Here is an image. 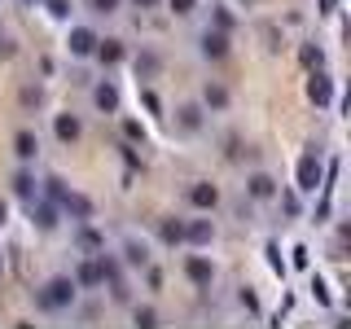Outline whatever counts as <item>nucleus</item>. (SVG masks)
<instances>
[{
	"label": "nucleus",
	"mask_w": 351,
	"mask_h": 329,
	"mask_svg": "<svg viewBox=\"0 0 351 329\" xmlns=\"http://www.w3.org/2000/svg\"><path fill=\"white\" fill-rule=\"evenodd\" d=\"M75 303H80V285H75L71 277H49L36 290V307H40V312H49V316L71 312Z\"/></svg>",
	"instance_id": "f257e3e1"
},
{
	"label": "nucleus",
	"mask_w": 351,
	"mask_h": 329,
	"mask_svg": "<svg viewBox=\"0 0 351 329\" xmlns=\"http://www.w3.org/2000/svg\"><path fill=\"white\" fill-rule=\"evenodd\" d=\"M316 189H325L321 154H303V158H299V193H316Z\"/></svg>",
	"instance_id": "f03ea898"
},
{
	"label": "nucleus",
	"mask_w": 351,
	"mask_h": 329,
	"mask_svg": "<svg viewBox=\"0 0 351 329\" xmlns=\"http://www.w3.org/2000/svg\"><path fill=\"white\" fill-rule=\"evenodd\" d=\"M197 58H228V31H219V27H206V31H197Z\"/></svg>",
	"instance_id": "7ed1b4c3"
},
{
	"label": "nucleus",
	"mask_w": 351,
	"mask_h": 329,
	"mask_svg": "<svg viewBox=\"0 0 351 329\" xmlns=\"http://www.w3.org/2000/svg\"><path fill=\"white\" fill-rule=\"evenodd\" d=\"M71 281L80 285V290H101V281H106V272H101V259H97V255H84L80 263H75Z\"/></svg>",
	"instance_id": "20e7f679"
},
{
	"label": "nucleus",
	"mask_w": 351,
	"mask_h": 329,
	"mask_svg": "<svg viewBox=\"0 0 351 329\" xmlns=\"http://www.w3.org/2000/svg\"><path fill=\"white\" fill-rule=\"evenodd\" d=\"M97 40H101V36H97L93 27H84V22H80V27L66 31V53H71V58H93Z\"/></svg>",
	"instance_id": "39448f33"
},
{
	"label": "nucleus",
	"mask_w": 351,
	"mask_h": 329,
	"mask_svg": "<svg viewBox=\"0 0 351 329\" xmlns=\"http://www.w3.org/2000/svg\"><path fill=\"white\" fill-rule=\"evenodd\" d=\"M27 206H31V224H36L40 233H53V228L62 224V206L49 202V197H36V202H27Z\"/></svg>",
	"instance_id": "423d86ee"
},
{
	"label": "nucleus",
	"mask_w": 351,
	"mask_h": 329,
	"mask_svg": "<svg viewBox=\"0 0 351 329\" xmlns=\"http://www.w3.org/2000/svg\"><path fill=\"white\" fill-rule=\"evenodd\" d=\"M184 277H189V285H197V290H211L215 285V263L206 255H189L184 259Z\"/></svg>",
	"instance_id": "0eeeda50"
},
{
	"label": "nucleus",
	"mask_w": 351,
	"mask_h": 329,
	"mask_svg": "<svg viewBox=\"0 0 351 329\" xmlns=\"http://www.w3.org/2000/svg\"><path fill=\"white\" fill-rule=\"evenodd\" d=\"M307 101H312L316 110L334 106V75H325V71H312V80H307Z\"/></svg>",
	"instance_id": "6e6552de"
},
{
	"label": "nucleus",
	"mask_w": 351,
	"mask_h": 329,
	"mask_svg": "<svg viewBox=\"0 0 351 329\" xmlns=\"http://www.w3.org/2000/svg\"><path fill=\"white\" fill-rule=\"evenodd\" d=\"M184 197H189L193 211H215V206H219V189L211 180H193L189 189H184Z\"/></svg>",
	"instance_id": "1a4fd4ad"
},
{
	"label": "nucleus",
	"mask_w": 351,
	"mask_h": 329,
	"mask_svg": "<svg viewBox=\"0 0 351 329\" xmlns=\"http://www.w3.org/2000/svg\"><path fill=\"white\" fill-rule=\"evenodd\" d=\"M277 189H281V184H277V175H272V171H250L246 175V193L255 197V202H272Z\"/></svg>",
	"instance_id": "9d476101"
},
{
	"label": "nucleus",
	"mask_w": 351,
	"mask_h": 329,
	"mask_svg": "<svg viewBox=\"0 0 351 329\" xmlns=\"http://www.w3.org/2000/svg\"><path fill=\"white\" fill-rule=\"evenodd\" d=\"M58 206H62V211H66V215H71V219H75V224H80V219H93V215H97V206H93V197H88V193H75V189H66Z\"/></svg>",
	"instance_id": "9b49d317"
},
{
	"label": "nucleus",
	"mask_w": 351,
	"mask_h": 329,
	"mask_svg": "<svg viewBox=\"0 0 351 329\" xmlns=\"http://www.w3.org/2000/svg\"><path fill=\"white\" fill-rule=\"evenodd\" d=\"M202 123H206V110H202V101H184L180 110H176V127H180L184 136L202 132Z\"/></svg>",
	"instance_id": "f8f14e48"
},
{
	"label": "nucleus",
	"mask_w": 351,
	"mask_h": 329,
	"mask_svg": "<svg viewBox=\"0 0 351 329\" xmlns=\"http://www.w3.org/2000/svg\"><path fill=\"white\" fill-rule=\"evenodd\" d=\"M211 241H215V224H211V219H184V246L202 250V246H211Z\"/></svg>",
	"instance_id": "ddd939ff"
},
{
	"label": "nucleus",
	"mask_w": 351,
	"mask_h": 329,
	"mask_svg": "<svg viewBox=\"0 0 351 329\" xmlns=\"http://www.w3.org/2000/svg\"><path fill=\"white\" fill-rule=\"evenodd\" d=\"M53 136H58L62 145H75V141L84 136V123H80V114H71V110H66V114H53Z\"/></svg>",
	"instance_id": "4468645a"
},
{
	"label": "nucleus",
	"mask_w": 351,
	"mask_h": 329,
	"mask_svg": "<svg viewBox=\"0 0 351 329\" xmlns=\"http://www.w3.org/2000/svg\"><path fill=\"white\" fill-rule=\"evenodd\" d=\"M14 154H18V162H36V154H40V136H36L31 127L14 132Z\"/></svg>",
	"instance_id": "2eb2a0df"
},
{
	"label": "nucleus",
	"mask_w": 351,
	"mask_h": 329,
	"mask_svg": "<svg viewBox=\"0 0 351 329\" xmlns=\"http://www.w3.org/2000/svg\"><path fill=\"white\" fill-rule=\"evenodd\" d=\"M93 58L101 62V66H119L128 58V49H123V40H97V49H93Z\"/></svg>",
	"instance_id": "dca6fc26"
},
{
	"label": "nucleus",
	"mask_w": 351,
	"mask_h": 329,
	"mask_svg": "<svg viewBox=\"0 0 351 329\" xmlns=\"http://www.w3.org/2000/svg\"><path fill=\"white\" fill-rule=\"evenodd\" d=\"M14 193L22 197V202H36V197H40V180H36V171H31V167L14 171Z\"/></svg>",
	"instance_id": "f3484780"
},
{
	"label": "nucleus",
	"mask_w": 351,
	"mask_h": 329,
	"mask_svg": "<svg viewBox=\"0 0 351 329\" xmlns=\"http://www.w3.org/2000/svg\"><path fill=\"white\" fill-rule=\"evenodd\" d=\"M228 106H233V93H228L224 84H206L202 88V110H215L219 114V110H228Z\"/></svg>",
	"instance_id": "a211bd4d"
},
{
	"label": "nucleus",
	"mask_w": 351,
	"mask_h": 329,
	"mask_svg": "<svg viewBox=\"0 0 351 329\" xmlns=\"http://www.w3.org/2000/svg\"><path fill=\"white\" fill-rule=\"evenodd\" d=\"M93 106L106 110V114H114V110H119V88L110 84V80H101V84L93 88Z\"/></svg>",
	"instance_id": "6ab92c4d"
},
{
	"label": "nucleus",
	"mask_w": 351,
	"mask_h": 329,
	"mask_svg": "<svg viewBox=\"0 0 351 329\" xmlns=\"http://www.w3.org/2000/svg\"><path fill=\"white\" fill-rule=\"evenodd\" d=\"M75 241H80L84 250H93V255H97V250L106 246V237H101V233L93 228V219H80V233H75Z\"/></svg>",
	"instance_id": "aec40b11"
},
{
	"label": "nucleus",
	"mask_w": 351,
	"mask_h": 329,
	"mask_svg": "<svg viewBox=\"0 0 351 329\" xmlns=\"http://www.w3.org/2000/svg\"><path fill=\"white\" fill-rule=\"evenodd\" d=\"M123 263H128V268H149L145 241H123Z\"/></svg>",
	"instance_id": "412c9836"
},
{
	"label": "nucleus",
	"mask_w": 351,
	"mask_h": 329,
	"mask_svg": "<svg viewBox=\"0 0 351 329\" xmlns=\"http://www.w3.org/2000/svg\"><path fill=\"white\" fill-rule=\"evenodd\" d=\"M158 237L167 246H184V219H158Z\"/></svg>",
	"instance_id": "4be33fe9"
},
{
	"label": "nucleus",
	"mask_w": 351,
	"mask_h": 329,
	"mask_svg": "<svg viewBox=\"0 0 351 329\" xmlns=\"http://www.w3.org/2000/svg\"><path fill=\"white\" fill-rule=\"evenodd\" d=\"M162 71V58H158V53H141V58H136V75H141V80H154V75H158Z\"/></svg>",
	"instance_id": "5701e85b"
},
{
	"label": "nucleus",
	"mask_w": 351,
	"mask_h": 329,
	"mask_svg": "<svg viewBox=\"0 0 351 329\" xmlns=\"http://www.w3.org/2000/svg\"><path fill=\"white\" fill-rule=\"evenodd\" d=\"M106 285H110V299H114V303H132V285H128V277H123V272L106 277Z\"/></svg>",
	"instance_id": "b1692460"
},
{
	"label": "nucleus",
	"mask_w": 351,
	"mask_h": 329,
	"mask_svg": "<svg viewBox=\"0 0 351 329\" xmlns=\"http://www.w3.org/2000/svg\"><path fill=\"white\" fill-rule=\"evenodd\" d=\"M299 62L307 66V71H325V53L316 49V44H303V49H299Z\"/></svg>",
	"instance_id": "393cba45"
},
{
	"label": "nucleus",
	"mask_w": 351,
	"mask_h": 329,
	"mask_svg": "<svg viewBox=\"0 0 351 329\" xmlns=\"http://www.w3.org/2000/svg\"><path fill=\"white\" fill-rule=\"evenodd\" d=\"M123 136L132 141V145H145V141H149V127L141 123V119H123Z\"/></svg>",
	"instance_id": "a878e982"
},
{
	"label": "nucleus",
	"mask_w": 351,
	"mask_h": 329,
	"mask_svg": "<svg viewBox=\"0 0 351 329\" xmlns=\"http://www.w3.org/2000/svg\"><path fill=\"white\" fill-rule=\"evenodd\" d=\"M215 14H211V27H219V31H228V36H233V27H237V18H233V9L228 5H211Z\"/></svg>",
	"instance_id": "bb28decb"
},
{
	"label": "nucleus",
	"mask_w": 351,
	"mask_h": 329,
	"mask_svg": "<svg viewBox=\"0 0 351 329\" xmlns=\"http://www.w3.org/2000/svg\"><path fill=\"white\" fill-rule=\"evenodd\" d=\"M44 5H49V18L71 22V0H44Z\"/></svg>",
	"instance_id": "cd10ccee"
},
{
	"label": "nucleus",
	"mask_w": 351,
	"mask_h": 329,
	"mask_svg": "<svg viewBox=\"0 0 351 329\" xmlns=\"http://www.w3.org/2000/svg\"><path fill=\"white\" fill-rule=\"evenodd\" d=\"M88 9H93V14H119V9H123V0H88Z\"/></svg>",
	"instance_id": "c85d7f7f"
},
{
	"label": "nucleus",
	"mask_w": 351,
	"mask_h": 329,
	"mask_svg": "<svg viewBox=\"0 0 351 329\" xmlns=\"http://www.w3.org/2000/svg\"><path fill=\"white\" fill-rule=\"evenodd\" d=\"M141 106H145L149 114H162V101H158V93H154V88H141Z\"/></svg>",
	"instance_id": "c756f323"
},
{
	"label": "nucleus",
	"mask_w": 351,
	"mask_h": 329,
	"mask_svg": "<svg viewBox=\"0 0 351 329\" xmlns=\"http://www.w3.org/2000/svg\"><path fill=\"white\" fill-rule=\"evenodd\" d=\"M171 5V14L176 18H189V14H197V0H167Z\"/></svg>",
	"instance_id": "7c9ffc66"
},
{
	"label": "nucleus",
	"mask_w": 351,
	"mask_h": 329,
	"mask_svg": "<svg viewBox=\"0 0 351 329\" xmlns=\"http://www.w3.org/2000/svg\"><path fill=\"white\" fill-rule=\"evenodd\" d=\"M136 325L141 329H154V325H158V312H154V307H136Z\"/></svg>",
	"instance_id": "2f4dec72"
},
{
	"label": "nucleus",
	"mask_w": 351,
	"mask_h": 329,
	"mask_svg": "<svg viewBox=\"0 0 351 329\" xmlns=\"http://www.w3.org/2000/svg\"><path fill=\"white\" fill-rule=\"evenodd\" d=\"M237 303L246 307V312H259V299H255V290H241V294H237Z\"/></svg>",
	"instance_id": "473e14b6"
},
{
	"label": "nucleus",
	"mask_w": 351,
	"mask_h": 329,
	"mask_svg": "<svg viewBox=\"0 0 351 329\" xmlns=\"http://www.w3.org/2000/svg\"><path fill=\"white\" fill-rule=\"evenodd\" d=\"M312 294H316V299H321V303H329V285H325L321 277H312Z\"/></svg>",
	"instance_id": "72a5a7b5"
},
{
	"label": "nucleus",
	"mask_w": 351,
	"mask_h": 329,
	"mask_svg": "<svg viewBox=\"0 0 351 329\" xmlns=\"http://www.w3.org/2000/svg\"><path fill=\"white\" fill-rule=\"evenodd\" d=\"M44 97H40V88H22V106H40Z\"/></svg>",
	"instance_id": "f704fd0d"
},
{
	"label": "nucleus",
	"mask_w": 351,
	"mask_h": 329,
	"mask_svg": "<svg viewBox=\"0 0 351 329\" xmlns=\"http://www.w3.org/2000/svg\"><path fill=\"white\" fill-rule=\"evenodd\" d=\"M290 255H294V268H307V250H303V246H294Z\"/></svg>",
	"instance_id": "c9c22d12"
},
{
	"label": "nucleus",
	"mask_w": 351,
	"mask_h": 329,
	"mask_svg": "<svg viewBox=\"0 0 351 329\" xmlns=\"http://www.w3.org/2000/svg\"><path fill=\"white\" fill-rule=\"evenodd\" d=\"M132 5H136V9H158L162 0H132Z\"/></svg>",
	"instance_id": "e433bc0d"
},
{
	"label": "nucleus",
	"mask_w": 351,
	"mask_h": 329,
	"mask_svg": "<svg viewBox=\"0 0 351 329\" xmlns=\"http://www.w3.org/2000/svg\"><path fill=\"white\" fill-rule=\"evenodd\" d=\"M5 219H9V202L0 197V228H5Z\"/></svg>",
	"instance_id": "4c0bfd02"
},
{
	"label": "nucleus",
	"mask_w": 351,
	"mask_h": 329,
	"mask_svg": "<svg viewBox=\"0 0 351 329\" xmlns=\"http://www.w3.org/2000/svg\"><path fill=\"white\" fill-rule=\"evenodd\" d=\"M0 277H5V255H0Z\"/></svg>",
	"instance_id": "58836bf2"
},
{
	"label": "nucleus",
	"mask_w": 351,
	"mask_h": 329,
	"mask_svg": "<svg viewBox=\"0 0 351 329\" xmlns=\"http://www.w3.org/2000/svg\"><path fill=\"white\" fill-rule=\"evenodd\" d=\"M321 5H325V9H329V5H334V0H321Z\"/></svg>",
	"instance_id": "ea45409f"
}]
</instances>
